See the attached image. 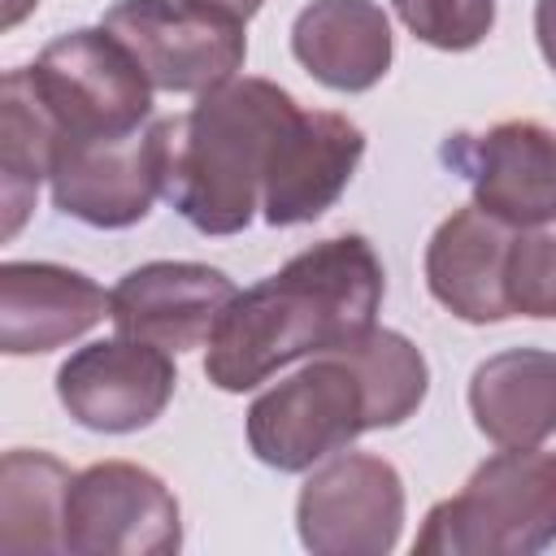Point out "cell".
<instances>
[{
    "mask_svg": "<svg viewBox=\"0 0 556 556\" xmlns=\"http://www.w3.org/2000/svg\"><path fill=\"white\" fill-rule=\"evenodd\" d=\"M365 156V130L348 122L343 113H304L282 130L265 191H261V217L269 226H304L317 222L352 182L356 165Z\"/></svg>",
    "mask_w": 556,
    "mask_h": 556,
    "instance_id": "13",
    "label": "cell"
},
{
    "mask_svg": "<svg viewBox=\"0 0 556 556\" xmlns=\"http://www.w3.org/2000/svg\"><path fill=\"white\" fill-rule=\"evenodd\" d=\"M208 4H222V9H230L235 17H243V22H248V17H252V13H256L265 0H208Z\"/></svg>",
    "mask_w": 556,
    "mask_h": 556,
    "instance_id": "24",
    "label": "cell"
},
{
    "mask_svg": "<svg viewBox=\"0 0 556 556\" xmlns=\"http://www.w3.org/2000/svg\"><path fill=\"white\" fill-rule=\"evenodd\" d=\"M295 530L313 556H387L404 530V478L374 452H334L295 500Z\"/></svg>",
    "mask_w": 556,
    "mask_h": 556,
    "instance_id": "8",
    "label": "cell"
},
{
    "mask_svg": "<svg viewBox=\"0 0 556 556\" xmlns=\"http://www.w3.org/2000/svg\"><path fill=\"white\" fill-rule=\"evenodd\" d=\"M382 291L387 274L369 239H321L230 300L208 339L204 378L239 395L300 356L334 352L374 326Z\"/></svg>",
    "mask_w": 556,
    "mask_h": 556,
    "instance_id": "1",
    "label": "cell"
},
{
    "mask_svg": "<svg viewBox=\"0 0 556 556\" xmlns=\"http://www.w3.org/2000/svg\"><path fill=\"white\" fill-rule=\"evenodd\" d=\"M178 374L165 348L113 334L96 339L56 369L61 408L96 434H135L152 426L174 400Z\"/></svg>",
    "mask_w": 556,
    "mask_h": 556,
    "instance_id": "9",
    "label": "cell"
},
{
    "mask_svg": "<svg viewBox=\"0 0 556 556\" xmlns=\"http://www.w3.org/2000/svg\"><path fill=\"white\" fill-rule=\"evenodd\" d=\"M35 91L70 139L130 135L152 113V83L130 48L104 26H78L56 35L35 65H26Z\"/></svg>",
    "mask_w": 556,
    "mask_h": 556,
    "instance_id": "6",
    "label": "cell"
},
{
    "mask_svg": "<svg viewBox=\"0 0 556 556\" xmlns=\"http://www.w3.org/2000/svg\"><path fill=\"white\" fill-rule=\"evenodd\" d=\"M291 56L330 91H369L395 56L391 17L378 0H308L291 22Z\"/></svg>",
    "mask_w": 556,
    "mask_h": 556,
    "instance_id": "16",
    "label": "cell"
},
{
    "mask_svg": "<svg viewBox=\"0 0 556 556\" xmlns=\"http://www.w3.org/2000/svg\"><path fill=\"white\" fill-rule=\"evenodd\" d=\"M369 430V400L356 365L339 352L313 356L248 408V447L278 473H304Z\"/></svg>",
    "mask_w": 556,
    "mask_h": 556,
    "instance_id": "4",
    "label": "cell"
},
{
    "mask_svg": "<svg viewBox=\"0 0 556 556\" xmlns=\"http://www.w3.org/2000/svg\"><path fill=\"white\" fill-rule=\"evenodd\" d=\"M334 352L348 356L365 382L369 430L404 426L421 408V400L430 391V365L408 334L387 330V326H369L365 334H356L352 343H343Z\"/></svg>",
    "mask_w": 556,
    "mask_h": 556,
    "instance_id": "20",
    "label": "cell"
},
{
    "mask_svg": "<svg viewBox=\"0 0 556 556\" xmlns=\"http://www.w3.org/2000/svg\"><path fill=\"white\" fill-rule=\"evenodd\" d=\"M61 143V126L35 91L30 70H9L0 83V204H4V239H13L35 204L39 182L52 174V156Z\"/></svg>",
    "mask_w": 556,
    "mask_h": 556,
    "instance_id": "18",
    "label": "cell"
},
{
    "mask_svg": "<svg viewBox=\"0 0 556 556\" xmlns=\"http://www.w3.org/2000/svg\"><path fill=\"white\" fill-rule=\"evenodd\" d=\"M156 91L204 96L243 70V17L208 0H113L100 17Z\"/></svg>",
    "mask_w": 556,
    "mask_h": 556,
    "instance_id": "5",
    "label": "cell"
},
{
    "mask_svg": "<svg viewBox=\"0 0 556 556\" xmlns=\"http://www.w3.org/2000/svg\"><path fill=\"white\" fill-rule=\"evenodd\" d=\"M109 317V295L87 274L56 261L0 265V348L9 356H39L83 339Z\"/></svg>",
    "mask_w": 556,
    "mask_h": 556,
    "instance_id": "15",
    "label": "cell"
},
{
    "mask_svg": "<svg viewBox=\"0 0 556 556\" xmlns=\"http://www.w3.org/2000/svg\"><path fill=\"white\" fill-rule=\"evenodd\" d=\"M534 39L547 70L556 74V0H534Z\"/></svg>",
    "mask_w": 556,
    "mask_h": 556,
    "instance_id": "23",
    "label": "cell"
},
{
    "mask_svg": "<svg viewBox=\"0 0 556 556\" xmlns=\"http://www.w3.org/2000/svg\"><path fill=\"white\" fill-rule=\"evenodd\" d=\"M443 161L473 187V204L513 230L556 222V130L534 117L500 122L482 135H452Z\"/></svg>",
    "mask_w": 556,
    "mask_h": 556,
    "instance_id": "11",
    "label": "cell"
},
{
    "mask_svg": "<svg viewBox=\"0 0 556 556\" xmlns=\"http://www.w3.org/2000/svg\"><path fill=\"white\" fill-rule=\"evenodd\" d=\"M182 513L165 478L135 460H100L74 473L65 500V552L74 556H174Z\"/></svg>",
    "mask_w": 556,
    "mask_h": 556,
    "instance_id": "7",
    "label": "cell"
},
{
    "mask_svg": "<svg viewBox=\"0 0 556 556\" xmlns=\"http://www.w3.org/2000/svg\"><path fill=\"white\" fill-rule=\"evenodd\" d=\"M52 204L65 217H78L96 230H126L152 213L161 195V152L156 130L143 135H104V139H70L61 135L52 156Z\"/></svg>",
    "mask_w": 556,
    "mask_h": 556,
    "instance_id": "10",
    "label": "cell"
},
{
    "mask_svg": "<svg viewBox=\"0 0 556 556\" xmlns=\"http://www.w3.org/2000/svg\"><path fill=\"white\" fill-rule=\"evenodd\" d=\"M35 4H39V0H4V22H9V26H17Z\"/></svg>",
    "mask_w": 556,
    "mask_h": 556,
    "instance_id": "25",
    "label": "cell"
},
{
    "mask_svg": "<svg viewBox=\"0 0 556 556\" xmlns=\"http://www.w3.org/2000/svg\"><path fill=\"white\" fill-rule=\"evenodd\" d=\"M556 543V452L504 447L452 500H439L413 552L421 556H534Z\"/></svg>",
    "mask_w": 556,
    "mask_h": 556,
    "instance_id": "3",
    "label": "cell"
},
{
    "mask_svg": "<svg viewBox=\"0 0 556 556\" xmlns=\"http://www.w3.org/2000/svg\"><path fill=\"white\" fill-rule=\"evenodd\" d=\"M235 295V282L213 265L148 261L122 274V282L109 291V317L117 334L156 343L165 352H191L213 339Z\"/></svg>",
    "mask_w": 556,
    "mask_h": 556,
    "instance_id": "12",
    "label": "cell"
},
{
    "mask_svg": "<svg viewBox=\"0 0 556 556\" xmlns=\"http://www.w3.org/2000/svg\"><path fill=\"white\" fill-rule=\"evenodd\" d=\"M395 17L439 52H469L495 26V0H391Z\"/></svg>",
    "mask_w": 556,
    "mask_h": 556,
    "instance_id": "21",
    "label": "cell"
},
{
    "mask_svg": "<svg viewBox=\"0 0 556 556\" xmlns=\"http://www.w3.org/2000/svg\"><path fill=\"white\" fill-rule=\"evenodd\" d=\"M513 226L491 217L482 204L452 208L426 243V287L430 295L469 326H491L513 317L508 300V248Z\"/></svg>",
    "mask_w": 556,
    "mask_h": 556,
    "instance_id": "14",
    "label": "cell"
},
{
    "mask_svg": "<svg viewBox=\"0 0 556 556\" xmlns=\"http://www.w3.org/2000/svg\"><path fill=\"white\" fill-rule=\"evenodd\" d=\"M473 426L495 447H539L556 434V352L504 348L469 378Z\"/></svg>",
    "mask_w": 556,
    "mask_h": 556,
    "instance_id": "17",
    "label": "cell"
},
{
    "mask_svg": "<svg viewBox=\"0 0 556 556\" xmlns=\"http://www.w3.org/2000/svg\"><path fill=\"white\" fill-rule=\"evenodd\" d=\"M300 117L291 91L235 74L187 113L152 122L161 152V195L200 235H239L261 213L265 174L282 130Z\"/></svg>",
    "mask_w": 556,
    "mask_h": 556,
    "instance_id": "2",
    "label": "cell"
},
{
    "mask_svg": "<svg viewBox=\"0 0 556 556\" xmlns=\"http://www.w3.org/2000/svg\"><path fill=\"white\" fill-rule=\"evenodd\" d=\"M508 300L521 317H556V222L526 226L513 235Z\"/></svg>",
    "mask_w": 556,
    "mask_h": 556,
    "instance_id": "22",
    "label": "cell"
},
{
    "mask_svg": "<svg viewBox=\"0 0 556 556\" xmlns=\"http://www.w3.org/2000/svg\"><path fill=\"white\" fill-rule=\"evenodd\" d=\"M74 473L30 447L0 460V547L4 552H65V500Z\"/></svg>",
    "mask_w": 556,
    "mask_h": 556,
    "instance_id": "19",
    "label": "cell"
}]
</instances>
